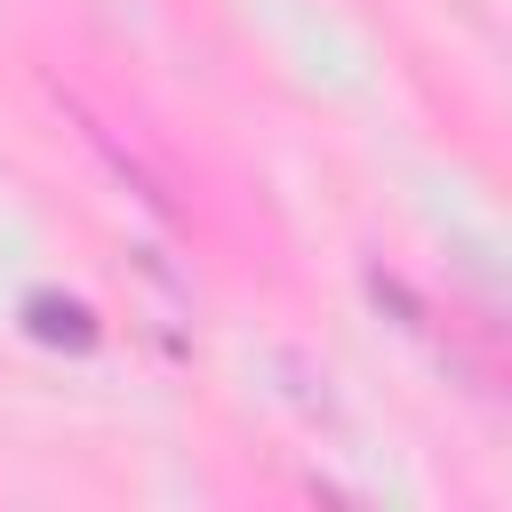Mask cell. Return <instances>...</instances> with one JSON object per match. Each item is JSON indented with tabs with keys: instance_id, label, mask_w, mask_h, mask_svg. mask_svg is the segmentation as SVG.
<instances>
[{
	"instance_id": "obj_1",
	"label": "cell",
	"mask_w": 512,
	"mask_h": 512,
	"mask_svg": "<svg viewBox=\"0 0 512 512\" xmlns=\"http://www.w3.org/2000/svg\"><path fill=\"white\" fill-rule=\"evenodd\" d=\"M24 336H40V344H56V352H88L104 328H96V312H88L80 296L32 288V296H24Z\"/></svg>"
}]
</instances>
